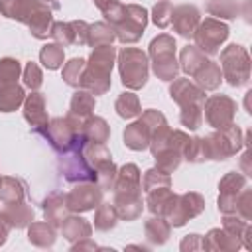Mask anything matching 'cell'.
I'll list each match as a JSON object with an SVG mask.
<instances>
[{
	"instance_id": "9c48e42d",
	"label": "cell",
	"mask_w": 252,
	"mask_h": 252,
	"mask_svg": "<svg viewBox=\"0 0 252 252\" xmlns=\"http://www.w3.org/2000/svg\"><path fill=\"white\" fill-rule=\"evenodd\" d=\"M197 16H199V14H197V10H195L193 6H181V8H177V10H175V18H173L175 30H177L181 35H185V37L193 35L195 24H197V20H199Z\"/></svg>"
},
{
	"instance_id": "2e32d148",
	"label": "cell",
	"mask_w": 252,
	"mask_h": 252,
	"mask_svg": "<svg viewBox=\"0 0 252 252\" xmlns=\"http://www.w3.org/2000/svg\"><path fill=\"white\" fill-rule=\"evenodd\" d=\"M112 30H108L104 24H96L91 28V43L94 47H100V45H108L112 41Z\"/></svg>"
},
{
	"instance_id": "4fadbf2b",
	"label": "cell",
	"mask_w": 252,
	"mask_h": 252,
	"mask_svg": "<svg viewBox=\"0 0 252 252\" xmlns=\"http://www.w3.org/2000/svg\"><path fill=\"white\" fill-rule=\"evenodd\" d=\"M94 106V98L87 93H77L73 102H71V116L79 114V116H87L91 112V108Z\"/></svg>"
},
{
	"instance_id": "30bf717a",
	"label": "cell",
	"mask_w": 252,
	"mask_h": 252,
	"mask_svg": "<svg viewBox=\"0 0 252 252\" xmlns=\"http://www.w3.org/2000/svg\"><path fill=\"white\" fill-rule=\"evenodd\" d=\"M26 118H28V122L33 124L35 128L45 126L47 116H45V112H43V96H41L39 93H33V94L28 98V102H26Z\"/></svg>"
},
{
	"instance_id": "8992f818",
	"label": "cell",
	"mask_w": 252,
	"mask_h": 252,
	"mask_svg": "<svg viewBox=\"0 0 252 252\" xmlns=\"http://www.w3.org/2000/svg\"><path fill=\"white\" fill-rule=\"evenodd\" d=\"M232 112L234 102L226 96H213L207 104V120L217 128H224L226 124H230Z\"/></svg>"
},
{
	"instance_id": "7a4b0ae2",
	"label": "cell",
	"mask_w": 252,
	"mask_h": 252,
	"mask_svg": "<svg viewBox=\"0 0 252 252\" xmlns=\"http://www.w3.org/2000/svg\"><path fill=\"white\" fill-rule=\"evenodd\" d=\"M122 83L130 89H140L148 79V61L140 49H124L120 53Z\"/></svg>"
},
{
	"instance_id": "ffe728a7",
	"label": "cell",
	"mask_w": 252,
	"mask_h": 252,
	"mask_svg": "<svg viewBox=\"0 0 252 252\" xmlns=\"http://www.w3.org/2000/svg\"><path fill=\"white\" fill-rule=\"evenodd\" d=\"M24 79H26V85H28V87H32V89H35V87H39V85H41V71L37 69V65H33V63H30V65L26 67V73H24Z\"/></svg>"
},
{
	"instance_id": "277c9868",
	"label": "cell",
	"mask_w": 252,
	"mask_h": 252,
	"mask_svg": "<svg viewBox=\"0 0 252 252\" xmlns=\"http://www.w3.org/2000/svg\"><path fill=\"white\" fill-rule=\"evenodd\" d=\"M222 67L230 85H244L248 81V57L240 45H230L222 53Z\"/></svg>"
},
{
	"instance_id": "8fae6325",
	"label": "cell",
	"mask_w": 252,
	"mask_h": 252,
	"mask_svg": "<svg viewBox=\"0 0 252 252\" xmlns=\"http://www.w3.org/2000/svg\"><path fill=\"white\" fill-rule=\"evenodd\" d=\"M24 98V91L18 85H10V87H2L0 91V110L10 112L14 110Z\"/></svg>"
},
{
	"instance_id": "d6986e66",
	"label": "cell",
	"mask_w": 252,
	"mask_h": 252,
	"mask_svg": "<svg viewBox=\"0 0 252 252\" xmlns=\"http://www.w3.org/2000/svg\"><path fill=\"white\" fill-rule=\"evenodd\" d=\"M169 16H173V12H171V6H169L167 2H161V4H158V6L154 8V22H156L158 26L165 28V26L169 24Z\"/></svg>"
},
{
	"instance_id": "44dd1931",
	"label": "cell",
	"mask_w": 252,
	"mask_h": 252,
	"mask_svg": "<svg viewBox=\"0 0 252 252\" xmlns=\"http://www.w3.org/2000/svg\"><path fill=\"white\" fill-rule=\"evenodd\" d=\"M94 2H96V6H98L104 14H106V12H110L114 6H118V2H116V0H94Z\"/></svg>"
},
{
	"instance_id": "52a82bcc",
	"label": "cell",
	"mask_w": 252,
	"mask_h": 252,
	"mask_svg": "<svg viewBox=\"0 0 252 252\" xmlns=\"http://www.w3.org/2000/svg\"><path fill=\"white\" fill-rule=\"evenodd\" d=\"M213 144H211V154L217 156V159H224L228 154L236 152L238 150V128H230V130H224L222 134H217L211 138Z\"/></svg>"
},
{
	"instance_id": "7c38bea8",
	"label": "cell",
	"mask_w": 252,
	"mask_h": 252,
	"mask_svg": "<svg viewBox=\"0 0 252 252\" xmlns=\"http://www.w3.org/2000/svg\"><path fill=\"white\" fill-rule=\"evenodd\" d=\"M116 110H118V114L124 116V118L136 116V114L140 112V108H138V98H136L134 94H130V93H124V94L118 98V102H116Z\"/></svg>"
},
{
	"instance_id": "ba28073f",
	"label": "cell",
	"mask_w": 252,
	"mask_h": 252,
	"mask_svg": "<svg viewBox=\"0 0 252 252\" xmlns=\"http://www.w3.org/2000/svg\"><path fill=\"white\" fill-rule=\"evenodd\" d=\"M161 124H163V122H161ZM156 126H158V124H156ZM156 126H150L148 116H144V120L132 124V126L124 132L126 144H128L132 150H142V148H146V146H148V134H150V130L156 128Z\"/></svg>"
},
{
	"instance_id": "3957f363",
	"label": "cell",
	"mask_w": 252,
	"mask_h": 252,
	"mask_svg": "<svg viewBox=\"0 0 252 252\" xmlns=\"http://www.w3.org/2000/svg\"><path fill=\"white\" fill-rule=\"evenodd\" d=\"M150 53L154 57V71L158 77L169 81L175 77L177 73V65H175V41L169 35H159L158 39L152 41L150 45Z\"/></svg>"
},
{
	"instance_id": "ac0fdd59",
	"label": "cell",
	"mask_w": 252,
	"mask_h": 252,
	"mask_svg": "<svg viewBox=\"0 0 252 252\" xmlns=\"http://www.w3.org/2000/svg\"><path fill=\"white\" fill-rule=\"evenodd\" d=\"M83 59H73V61H69L67 63V67L63 69V79L69 83V85H73V87H77L79 83H81V69H83Z\"/></svg>"
},
{
	"instance_id": "6da1fadb",
	"label": "cell",
	"mask_w": 252,
	"mask_h": 252,
	"mask_svg": "<svg viewBox=\"0 0 252 252\" xmlns=\"http://www.w3.org/2000/svg\"><path fill=\"white\" fill-rule=\"evenodd\" d=\"M106 18L116 24L118 39L122 41H136L146 28V10L138 6H114L110 12H106Z\"/></svg>"
},
{
	"instance_id": "e0dca14e",
	"label": "cell",
	"mask_w": 252,
	"mask_h": 252,
	"mask_svg": "<svg viewBox=\"0 0 252 252\" xmlns=\"http://www.w3.org/2000/svg\"><path fill=\"white\" fill-rule=\"evenodd\" d=\"M41 61H43L45 67H49V69L59 67V63L63 61V49H61L59 45H47V47L41 51Z\"/></svg>"
},
{
	"instance_id": "5bb4252c",
	"label": "cell",
	"mask_w": 252,
	"mask_h": 252,
	"mask_svg": "<svg viewBox=\"0 0 252 252\" xmlns=\"http://www.w3.org/2000/svg\"><path fill=\"white\" fill-rule=\"evenodd\" d=\"M106 136H108V128H106V122L102 120V118H94V120H91L89 122V126H87V132L83 134V138L85 140H94V142H104L106 140Z\"/></svg>"
},
{
	"instance_id": "5b68a950",
	"label": "cell",
	"mask_w": 252,
	"mask_h": 252,
	"mask_svg": "<svg viewBox=\"0 0 252 252\" xmlns=\"http://www.w3.org/2000/svg\"><path fill=\"white\" fill-rule=\"evenodd\" d=\"M226 35H228V28L224 24H219L215 20H205L197 32V43L203 51L215 53L219 51V45L226 39Z\"/></svg>"
},
{
	"instance_id": "9a60e30c",
	"label": "cell",
	"mask_w": 252,
	"mask_h": 252,
	"mask_svg": "<svg viewBox=\"0 0 252 252\" xmlns=\"http://www.w3.org/2000/svg\"><path fill=\"white\" fill-rule=\"evenodd\" d=\"M18 73H20L18 61H14V59H2L0 61V87H6L14 79H18Z\"/></svg>"
}]
</instances>
